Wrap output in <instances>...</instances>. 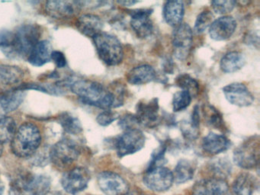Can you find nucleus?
I'll return each instance as SVG.
<instances>
[{"label":"nucleus","mask_w":260,"mask_h":195,"mask_svg":"<svg viewBox=\"0 0 260 195\" xmlns=\"http://www.w3.org/2000/svg\"><path fill=\"white\" fill-rule=\"evenodd\" d=\"M69 88L86 105L104 110L115 108V99L112 92L100 82L90 79L71 78Z\"/></svg>","instance_id":"obj_1"},{"label":"nucleus","mask_w":260,"mask_h":195,"mask_svg":"<svg viewBox=\"0 0 260 195\" xmlns=\"http://www.w3.org/2000/svg\"><path fill=\"white\" fill-rule=\"evenodd\" d=\"M41 37L40 27L37 24H24L12 31L10 48L5 53L11 58H27Z\"/></svg>","instance_id":"obj_2"},{"label":"nucleus","mask_w":260,"mask_h":195,"mask_svg":"<svg viewBox=\"0 0 260 195\" xmlns=\"http://www.w3.org/2000/svg\"><path fill=\"white\" fill-rule=\"evenodd\" d=\"M42 143L39 127L31 122L22 123L11 140V149L16 156L28 158L36 153Z\"/></svg>","instance_id":"obj_3"},{"label":"nucleus","mask_w":260,"mask_h":195,"mask_svg":"<svg viewBox=\"0 0 260 195\" xmlns=\"http://www.w3.org/2000/svg\"><path fill=\"white\" fill-rule=\"evenodd\" d=\"M50 187L51 180L45 175L22 174L11 181L10 195H45Z\"/></svg>","instance_id":"obj_4"},{"label":"nucleus","mask_w":260,"mask_h":195,"mask_svg":"<svg viewBox=\"0 0 260 195\" xmlns=\"http://www.w3.org/2000/svg\"><path fill=\"white\" fill-rule=\"evenodd\" d=\"M100 59L109 67L122 62L124 50L122 44L115 35L101 31L92 38Z\"/></svg>","instance_id":"obj_5"},{"label":"nucleus","mask_w":260,"mask_h":195,"mask_svg":"<svg viewBox=\"0 0 260 195\" xmlns=\"http://www.w3.org/2000/svg\"><path fill=\"white\" fill-rule=\"evenodd\" d=\"M80 154V148L76 142L71 139H63L52 146L49 155L54 166L64 169L72 165Z\"/></svg>","instance_id":"obj_6"},{"label":"nucleus","mask_w":260,"mask_h":195,"mask_svg":"<svg viewBox=\"0 0 260 195\" xmlns=\"http://www.w3.org/2000/svg\"><path fill=\"white\" fill-rule=\"evenodd\" d=\"M259 138L253 136L246 140L234 152V161L243 169H254L259 161Z\"/></svg>","instance_id":"obj_7"},{"label":"nucleus","mask_w":260,"mask_h":195,"mask_svg":"<svg viewBox=\"0 0 260 195\" xmlns=\"http://www.w3.org/2000/svg\"><path fill=\"white\" fill-rule=\"evenodd\" d=\"M145 142V135L138 128L124 131L115 140L117 154L120 158L132 155L143 149Z\"/></svg>","instance_id":"obj_8"},{"label":"nucleus","mask_w":260,"mask_h":195,"mask_svg":"<svg viewBox=\"0 0 260 195\" xmlns=\"http://www.w3.org/2000/svg\"><path fill=\"white\" fill-rule=\"evenodd\" d=\"M193 42V30L186 23L175 27L172 34L173 53L178 59L183 60L188 56Z\"/></svg>","instance_id":"obj_9"},{"label":"nucleus","mask_w":260,"mask_h":195,"mask_svg":"<svg viewBox=\"0 0 260 195\" xmlns=\"http://www.w3.org/2000/svg\"><path fill=\"white\" fill-rule=\"evenodd\" d=\"M144 182L153 191H165L170 189L174 182L173 172L164 166H153L144 175Z\"/></svg>","instance_id":"obj_10"},{"label":"nucleus","mask_w":260,"mask_h":195,"mask_svg":"<svg viewBox=\"0 0 260 195\" xmlns=\"http://www.w3.org/2000/svg\"><path fill=\"white\" fill-rule=\"evenodd\" d=\"M90 173L86 168L76 167L63 174L61 185L67 193L76 195L87 187Z\"/></svg>","instance_id":"obj_11"},{"label":"nucleus","mask_w":260,"mask_h":195,"mask_svg":"<svg viewBox=\"0 0 260 195\" xmlns=\"http://www.w3.org/2000/svg\"><path fill=\"white\" fill-rule=\"evenodd\" d=\"M98 184L106 195H124L129 190L128 183L115 172H101L98 175Z\"/></svg>","instance_id":"obj_12"},{"label":"nucleus","mask_w":260,"mask_h":195,"mask_svg":"<svg viewBox=\"0 0 260 195\" xmlns=\"http://www.w3.org/2000/svg\"><path fill=\"white\" fill-rule=\"evenodd\" d=\"M223 93L228 102L236 106L249 107L255 100L249 88L240 82H233L223 87Z\"/></svg>","instance_id":"obj_13"},{"label":"nucleus","mask_w":260,"mask_h":195,"mask_svg":"<svg viewBox=\"0 0 260 195\" xmlns=\"http://www.w3.org/2000/svg\"><path fill=\"white\" fill-rule=\"evenodd\" d=\"M159 100L153 98L150 101H141L136 105V116L140 125L153 127L159 120Z\"/></svg>","instance_id":"obj_14"},{"label":"nucleus","mask_w":260,"mask_h":195,"mask_svg":"<svg viewBox=\"0 0 260 195\" xmlns=\"http://www.w3.org/2000/svg\"><path fill=\"white\" fill-rule=\"evenodd\" d=\"M153 10L150 9H140L131 11V26L137 36L146 38L153 31V23L150 18Z\"/></svg>","instance_id":"obj_15"},{"label":"nucleus","mask_w":260,"mask_h":195,"mask_svg":"<svg viewBox=\"0 0 260 195\" xmlns=\"http://www.w3.org/2000/svg\"><path fill=\"white\" fill-rule=\"evenodd\" d=\"M237 28V21L234 17L223 15L214 20L209 27L210 37L214 41H226L232 37Z\"/></svg>","instance_id":"obj_16"},{"label":"nucleus","mask_w":260,"mask_h":195,"mask_svg":"<svg viewBox=\"0 0 260 195\" xmlns=\"http://www.w3.org/2000/svg\"><path fill=\"white\" fill-rule=\"evenodd\" d=\"M228 191L226 181L214 177L198 181L193 187V195H225Z\"/></svg>","instance_id":"obj_17"},{"label":"nucleus","mask_w":260,"mask_h":195,"mask_svg":"<svg viewBox=\"0 0 260 195\" xmlns=\"http://www.w3.org/2000/svg\"><path fill=\"white\" fill-rule=\"evenodd\" d=\"M80 8V3L77 1H48L45 6L47 13L57 19L73 16Z\"/></svg>","instance_id":"obj_18"},{"label":"nucleus","mask_w":260,"mask_h":195,"mask_svg":"<svg viewBox=\"0 0 260 195\" xmlns=\"http://www.w3.org/2000/svg\"><path fill=\"white\" fill-rule=\"evenodd\" d=\"M25 97V91L19 87L0 93V111L8 114L16 111Z\"/></svg>","instance_id":"obj_19"},{"label":"nucleus","mask_w":260,"mask_h":195,"mask_svg":"<svg viewBox=\"0 0 260 195\" xmlns=\"http://www.w3.org/2000/svg\"><path fill=\"white\" fill-rule=\"evenodd\" d=\"M231 146V141L223 134H217L216 133H209L204 137L202 142V147L207 153L211 155H217L224 152Z\"/></svg>","instance_id":"obj_20"},{"label":"nucleus","mask_w":260,"mask_h":195,"mask_svg":"<svg viewBox=\"0 0 260 195\" xmlns=\"http://www.w3.org/2000/svg\"><path fill=\"white\" fill-rule=\"evenodd\" d=\"M126 79L132 85H144L153 82L156 79V72L151 66L142 64L131 70L127 73Z\"/></svg>","instance_id":"obj_21"},{"label":"nucleus","mask_w":260,"mask_h":195,"mask_svg":"<svg viewBox=\"0 0 260 195\" xmlns=\"http://www.w3.org/2000/svg\"><path fill=\"white\" fill-rule=\"evenodd\" d=\"M52 45L51 42L47 40L39 41L31 50L27 59L31 65L40 67L51 61L52 53Z\"/></svg>","instance_id":"obj_22"},{"label":"nucleus","mask_w":260,"mask_h":195,"mask_svg":"<svg viewBox=\"0 0 260 195\" xmlns=\"http://www.w3.org/2000/svg\"><path fill=\"white\" fill-rule=\"evenodd\" d=\"M77 27L83 35L92 38L103 31V22L98 15L84 14L77 19Z\"/></svg>","instance_id":"obj_23"},{"label":"nucleus","mask_w":260,"mask_h":195,"mask_svg":"<svg viewBox=\"0 0 260 195\" xmlns=\"http://www.w3.org/2000/svg\"><path fill=\"white\" fill-rule=\"evenodd\" d=\"M164 20L169 25L177 27L182 24L185 15V5L182 1H167L164 3Z\"/></svg>","instance_id":"obj_24"},{"label":"nucleus","mask_w":260,"mask_h":195,"mask_svg":"<svg viewBox=\"0 0 260 195\" xmlns=\"http://www.w3.org/2000/svg\"><path fill=\"white\" fill-rule=\"evenodd\" d=\"M257 180L250 173L243 172L240 174L232 185L234 195H252L257 187Z\"/></svg>","instance_id":"obj_25"},{"label":"nucleus","mask_w":260,"mask_h":195,"mask_svg":"<svg viewBox=\"0 0 260 195\" xmlns=\"http://www.w3.org/2000/svg\"><path fill=\"white\" fill-rule=\"evenodd\" d=\"M244 56L238 51H230L222 56L220 67L226 73H235L245 65Z\"/></svg>","instance_id":"obj_26"},{"label":"nucleus","mask_w":260,"mask_h":195,"mask_svg":"<svg viewBox=\"0 0 260 195\" xmlns=\"http://www.w3.org/2000/svg\"><path fill=\"white\" fill-rule=\"evenodd\" d=\"M204 119L205 123L214 129H218L224 133L228 131L226 123L223 118L221 113L212 105H204L202 108Z\"/></svg>","instance_id":"obj_27"},{"label":"nucleus","mask_w":260,"mask_h":195,"mask_svg":"<svg viewBox=\"0 0 260 195\" xmlns=\"http://www.w3.org/2000/svg\"><path fill=\"white\" fill-rule=\"evenodd\" d=\"M25 73L16 66L0 64V80L4 84L15 85L23 80Z\"/></svg>","instance_id":"obj_28"},{"label":"nucleus","mask_w":260,"mask_h":195,"mask_svg":"<svg viewBox=\"0 0 260 195\" xmlns=\"http://www.w3.org/2000/svg\"><path fill=\"white\" fill-rule=\"evenodd\" d=\"M194 167L191 161L182 159L176 165L173 172V179L178 184H182L189 181L194 176Z\"/></svg>","instance_id":"obj_29"},{"label":"nucleus","mask_w":260,"mask_h":195,"mask_svg":"<svg viewBox=\"0 0 260 195\" xmlns=\"http://www.w3.org/2000/svg\"><path fill=\"white\" fill-rule=\"evenodd\" d=\"M17 126L14 119L8 116H0V145L11 142L16 134Z\"/></svg>","instance_id":"obj_30"},{"label":"nucleus","mask_w":260,"mask_h":195,"mask_svg":"<svg viewBox=\"0 0 260 195\" xmlns=\"http://www.w3.org/2000/svg\"><path fill=\"white\" fill-rule=\"evenodd\" d=\"M59 122L68 134L78 135L83 131V126L80 120L69 113H64L60 116Z\"/></svg>","instance_id":"obj_31"},{"label":"nucleus","mask_w":260,"mask_h":195,"mask_svg":"<svg viewBox=\"0 0 260 195\" xmlns=\"http://www.w3.org/2000/svg\"><path fill=\"white\" fill-rule=\"evenodd\" d=\"M176 84L178 87L182 88V90L188 91L192 98L196 97L199 93V82L189 74L183 73L178 76L176 79Z\"/></svg>","instance_id":"obj_32"},{"label":"nucleus","mask_w":260,"mask_h":195,"mask_svg":"<svg viewBox=\"0 0 260 195\" xmlns=\"http://www.w3.org/2000/svg\"><path fill=\"white\" fill-rule=\"evenodd\" d=\"M192 100V96L188 91L185 90H181L175 93L173 95V110L175 112L183 111L185 108H188Z\"/></svg>","instance_id":"obj_33"},{"label":"nucleus","mask_w":260,"mask_h":195,"mask_svg":"<svg viewBox=\"0 0 260 195\" xmlns=\"http://www.w3.org/2000/svg\"><path fill=\"white\" fill-rule=\"evenodd\" d=\"M214 14L210 10H205L199 14L194 26V32L202 34L211 26L214 21Z\"/></svg>","instance_id":"obj_34"},{"label":"nucleus","mask_w":260,"mask_h":195,"mask_svg":"<svg viewBox=\"0 0 260 195\" xmlns=\"http://www.w3.org/2000/svg\"><path fill=\"white\" fill-rule=\"evenodd\" d=\"M109 91L115 99V108L122 106L125 99L126 88L119 81H115L111 85Z\"/></svg>","instance_id":"obj_35"},{"label":"nucleus","mask_w":260,"mask_h":195,"mask_svg":"<svg viewBox=\"0 0 260 195\" xmlns=\"http://www.w3.org/2000/svg\"><path fill=\"white\" fill-rule=\"evenodd\" d=\"M211 8L214 12L219 15H226L234 10L237 3L233 0H217L211 3Z\"/></svg>","instance_id":"obj_36"},{"label":"nucleus","mask_w":260,"mask_h":195,"mask_svg":"<svg viewBox=\"0 0 260 195\" xmlns=\"http://www.w3.org/2000/svg\"><path fill=\"white\" fill-rule=\"evenodd\" d=\"M119 117L120 115L116 111H112L111 109L105 110L97 116L96 121L101 126H107L118 120Z\"/></svg>","instance_id":"obj_37"},{"label":"nucleus","mask_w":260,"mask_h":195,"mask_svg":"<svg viewBox=\"0 0 260 195\" xmlns=\"http://www.w3.org/2000/svg\"><path fill=\"white\" fill-rule=\"evenodd\" d=\"M230 163L224 160L218 159L211 163V167L213 168V172L215 173L214 178H222L224 179L223 176L228 175L231 172V166Z\"/></svg>","instance_id":"obj_38"},{"label":"nucleus","mask_w":260,"mask_h":195,"mask_svg":"<svg viewBox=\"0 0 260 195\" xmlns=\"http://www.w3.org/2000/svg\"><path fill=\"white\" fill-rule=\"evenodd\" d=\"M119 121H118V126L124 129H136L138 126H139L138 119H137L135 114H127L120 117Z\"/></svg>","instance_id":"obj_39"},{"label":"nucleus","mask_w":260,"mask_h":195,"mask_svg":"<svg viewBox=\"0 0 260 195\" xmlns=\"http://www.w3.org/2000/svg\"><path fill=\"white\" fill-rule=\"evenodd\" d=\"M51 60L54 61L58 68H63L67 66V59L64 54L59 50H53L51 53Z\"/></svg>","instance_id":"obj_40"},{"label":"nucleus","mask_w":260,"mask_h":195,"mask_svg":"<svg viewBox=\"0 0 260 195\" xmlns=\"http://www.w3.org/2000/svg\"><path fill=\"white\" fill-rule=\"evenodd\" d=\"M188 124L191 126V129L199 131V126H200V114H199V107L198 105L194 106Z\"/></svg>","instance_id":"obj_41"},{"label":"nucleus","mask_w":260,"mask_h":195,"mask_svg":"<svg viewBox=\"0 0 260 195\" xmlns=\"http://www.w3.org/2000/svg\"><path fill=\"white\" fill-rule=\"evenodd\" d=\"M124 195H145L144 192L141 189H133L132 190H129Z\"/></svg>","instance_id":"obj_42"},{"label":"nucleus","mask_w":260,"mask_h":195,"mask_svg":"<svg viewBox=\"0 0 260 195\" xmlns=\"http://www.w3.org/2000/svg\"><path fill=\"white\" fill-rule=\"evenodd\" d=\"M138 1H118V4L122 5L124 6H132L138 3Z\"/></svg>","instance_id":"obj_43"},{"label":"nucleus","mask_w":260,"mask_h":195,"mask_svg":"<svg viewBox=\"0 0 260 195\" xmlns=\"http://www.w3.org/2000/svg\"><path fill=\"white\" fill-rule=\"evenodd\" d=\"M4 188H5V187H4V184L3 183L1 178H0V195H2L3 193H4Z\"/></svg>","instance_id":"obj_44"},{"label":"nucleus","mask_w":260,"mask_h":195,"mask_svg":"<svg viewBox=\"0 0 260 195\" xmlns=\"http://www.w3.org/2000/svg\"><path fill=\"white\" fill-rule=\"evenodd\" d=\"M3 152H4V146L0 145V156L2 155Z\"/></svg>","instance_id":"obj_45"}]
</instances>
